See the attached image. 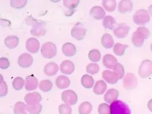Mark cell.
I'll list each match as a JSON object with an SVG mask.
<instances>
[{
    "mask_svg": "<svg viewBox=\"0 0 152 114\" xmlns=\"http://www.w3.org/2000/svg\"><path fill=\"white\" fill-rule=\"evenodd\" d=\"M102 4L105 9L108 12H113L116 8V1L115 0H103Z\"/></svg>",
    "mask_w": 152,
    "mask_h": 114,
    "instance_id": "obj_33",
    "label": "cell"
},
{
    "mask_svg": "<svg viewBox=\"0 0 152 114\" xmlns=\"http://www.w3.org/2000/svg\"><path fill=\"white\" fill-rule=\"evenodd\" d=\"M123 87L126 90H132L136 88L138 85V80L133 73H128L123 79Z\"/></svg>",
    "mask_w": 152,
    "mask_h": 114,
    "instance_id": "obj_6",
    "label": "cell"
},
{
    "mask_svg": "<svg viewBox=\"0 0 152 114\" xmlns=\"http://www.w3.org/2000/svg\"><path fill=\"white\" fill-rule=\"evenodd\" d=\"M60 70L65 75H71L75 70L74 64L69 60H65L60 65Z\"/></svg>",
    "mask_w": 152,
    "mask_h": 114,
    "instance_id": "obj_14",
    "label": "cell"
},
{
    "mask_svg": "<svg viewBox=\"0 0 152 114\" xmlns=\"http://www.w3.org/2000/svg\"><path fill=\"white\" fill-rule=\"evenodd\" d=\"M53 84L51 81L48 79H45L41 81L39 84V88L44 93H48L52 90Z\"/></svg>",
    "mask_w": 152,
    "mask_h": 114,
    "instance_id": "obj_31",
    "label": "cell"
},
{
    "mask_svg": "<svg viewBox=\"0 0 152 114\" xmlns=\"http://www.w3.org/2000/svg\"><path fill=\"white\" fill-rule=\"evenodd\" d=\"M86 71L92 75L96 74L100 71V66L95 63L90 64L87 66Z\"/></svg>",
    "mask_w": 152,
    "mask_h": 114,
    "instance_id": "obj_39",
    "label": "cell"
},
{
    "mask_svg": "<svg viewBox=\"0 0 152 114\" xmlns=\"http://www.w3.org/2000/svg\"><path fill=\"white\" fill-rule=\"evenodd\" d=\"M10 66L9 60L5 57H2L0 58V68L2 70L7 69Z\"/></svg>",
    "mask_w": 152,
    "mask_h": 114,
    "instance_id": "obj_44",
    "label": "cell"
},
{
    "mask_svg": "<svg viewBox=\"0 0 152 114\" xmlns=\"http://www.w3.org/2000/svg\"><path fill=\"white\" fill-rule=\"evenodd\" d=\"M151 50L152 52V43H151Z\"/></svg>",
    "mask_w": 152,
    "mask_h": 114,
    "instance_id": "obj_47",
    "label": "cell"
},
{
    "mask_svg": "<svg viewBox=\"0 0 152 114\" xmlns=\"http://www.w3.org/2000/svg\"><path fill=\"white\" fill-rule=\"evenodd\" d=\"M102 54L99 50L97 49H93L90 51L88 53V58L90 61L94 62H99L101 59Z\"/></svg>",
    "mask_w": 152,
    "mask_h": 114,
    "instance_id": "obj_36",
    "label": "cell"
},
{
    "mask_svg": "<svg viewBox=\"0 0 152 114\" xmlns=\"http://www.w3.org/2000/svg\"><path fill=\"white\" fill-rule=\"evenodd\" d=\"M47 32L46 23L42 21L37 20L33 28L30 30V33L33 36L35 37L44 36Z\"/></svg>",
    "mask_w": 152,
    "mask_h": 114,
    "instance_id": "obj_7",
    "label": "cell"
},
{
    "mask_svg": "<svg viewBox=\"0 0 152 114\" xmlns=\"http://www.w3.org/2000/svg\"><path fill=\"white\" fill-rule=\"evenodd\" d=\"M57 53V48L56 45L51 42L43 43L41 47V54L43 57L51 59L55 57Z\"/></svg>",
    "mask_w": 152,
    "mask_h": 114,
    "instance_id": "obj_4",
    "label": "cell"
},
{
    "mask_svg": "<svg viewBox=\"0 0 152 114\" xmlns=\"http://www.w3.org/2000/svg\"><path fill=\"white\" fill-rule=\"evenodd\" d=\"M119 93L115 88H111L107 91L105 94L104 99L107 103H112L113 102L117 100Z\"/></svg>",
    "mask_w": 152,
    "mask_h": 114,
    "instance_id": "obj_23",
    "label": "cell"
},
{
    "mask_svg": "<svg viewBox=\"0 0 152 114\" xmlns=\"http://www.w3.org/2000/svg\"><path fill=\"white\" fill-rule=\"evenodd\" d=\"M24 85H25V81L21 77H17L12 82V86L15 90H21Z\"/></svg>",
    "mask_w": 152,
    "mask_h": 114,
    "instance_id": "obj_37",
    "label": "cell"
},
{
    "mask_svg": "<svg viewBox=\"0 0 152 114\" xmlns=\"http://www.w3.org/2000/svg\"><path fill=\"white\" fill-rule=\"evenodd\" d=\"M133 20L138 25H144L150 21V14L148 11L145 9L138 10L133 15Z\"/></svg>",
    "mask_w": 152,
    "mask_h": 114,
    "instance_id": "obj_3",
    "label": "cell"
},
{
    "mask_svg": "<svg viewBox=\"0 0 152 114\" xmlns=\"http://www.w3.org/2000/svg\"><path fill=\"white\" fill-rule=\"evenodd\" d=\"M71 34L76 40L82 41L86 35V29L81 22H78L72 28Z\"/></svg>",
    "mask_w": 152,
    "mask_h": 114,
    "instance_id": "obj_8",
    "label": "cell"
},
{
    "mask_svg": "<svg viewBox=\"0 0 152 114\" xmlns=\"http://www.w3.org/2000/svg\"><path fill=\"white\" fill-rule=\"evenodd\" d=\"M33 63V58L28 53L21 54L18 59V64L22 68H28Z\"/></svg>",
    "mask_w": 152,
    "mask_h": 114,
    "instance_id": "obj_12",
    "label": "cell"
},
{
    "mask_svg": "<svg viewBox=\"0 0 152 114\" xmlns=\"http://www.w3.org/2000/svg\"><path fill=\"white\" fill-rule=\"evenodd\" d=\"M148 108L152 113V99L150 100L148 103Z\"/></svg>",
    "mask_w": 152,
    "mask_h": 114,
    "instance_id": "obj_45",
    "label": "cell"
},
{
    "mask_svg": "<svg viewBox=\"0 0 152 114\" xmlns=\"http://www.w3.org/2000/svg\"><path fill=\"white\" fill-rule=\"evenodd\" d=\"M101 43L102 46L105 49H111L113 47L115 42H114L113 37L111 36L110 34L105 33L102 37Z\"/></svg>",
    "mask_w": 152,
    "mask_h": 114,
    "instance_id": "obj_24",
    "label": "cell"
},
{
    "mask_svg": "<svg viewBox=\"0 0 152 114\" xmlns=\"http://www.w3.org/2000/svg\"><path fill=\"white\" fill-rule=\"evenodd\" d=\"M103 64L106 68L113 69L115 65L118 64V59L112 54H107L103 58Z\"/></svg>",
    "mask_w": 152,
    "mask_h": 114,
    "instance_id": "obj_18",
    "label": "cell"
},
{
    "mask_svg": "<svg viewBox=\"0 0 152 114\" xmlns=\"http://www.w3.org/2000/svg\"><path fill=\"white\" fill-rule=\"evenodd\" d=\"M63 54L66 57H71L74 56L76 53V48L75 46L71 42L64 43L62 46Z\"/></svg>",
    "mask_w": 152,
    "mask_h": 114,
    "instance_id": "obj_17",
    "label": "cell"
},
{
    "mask_svg": "<svg viewBox=\"0 0 152 114\" xmlns=\"http://www.w3.org/2000/svg\"><path fill=\"white\" fill-rule=\"evenodd\" d=\"M58 111L60 114H71L72 108L67 104H62L59 106Z\"/></svg>",
    "mask_w": 152,
    "mask_h": 114,
    "instance_id": "obj_42",
    "label": "cell"
},
{
    "mask_svg": "<svg viewBox=\"0 0 152 114\" xmlns=\"http://www.w3.org/2000/svg\"><path fill=\"white\" fill-rule=\"evenodd\" d=\"M133 9V2L130 0H122L118 5V11L120 13L125 14L130 12Z\"/></svg>",
    "mask_w": 152,
    "mask_h": 114,
    "instance_id": "obj_16",
    "label": "cell"
},
{
    "mask_svg": "<svg viewBox=\"0 0 152 114\" xmlns=\"http://www.w3.org/2000/svg\"><path fill=\"white\" fill-rule=\"evenodd\" d=\"M62 99L64 103L69 106L75 105L77 102V96L75 91L71 90H66L62 94Z\"/></svg>",
    "mask_w": 152,
    "mask_h": 114,
    "instance_id": "obj_9",
    "label": "cell"
},
{
    "mask_svg": "<svg viewBox=\"0 0 152 114\" xmlns=\"http://www.w3.org/2000/svg\"><path fill=\"white\" fill-rule=\"evenodd\" d=\"M56 84L58 88L66 89L70 85V80L65 75H59L56 79Z\"/></svg>",
    "mask_w": 152,
    "mask_h": 114,
    "instance_id": "obj_21",
    "label": "cell"
},
{
    "mask_svg": "<svg viewBox=\"0 0 152 114\" xmlns=\"http://www.w3.org/2000/svg\"><path fill=\"white\" fill-rule=\"evenodd\" d=\"M1 81H0V96L3 97L7 95V83L4 81L2 75H0Z\"/></svg>",
    "mask_w": 152,
    "mask_h": 114,
    "instance_id": "obj_41",
    "label": "cell"
},
{
    "mask_svg": "<svg viewBox=\"0 0 152 114\" xmlns=\"http://www.w3.org/2000/svg\"><path fill=\"white\" fill-rule=\"evenodd\" d=\"M116 23V20L111 15H107L103 18V25L105 29L113 30Z\"/></svg>",
    "mask_w": 152,
    "mask_h": 114,
    "instance_id": "obj_27",
    "label": "cell"
},
{
    "mask_svg": "<svg viewBox=\"0 0 152 114\" xmlns=\"http://www.w3.org/2000/svg\"><path fill=\"white\" fill-rule=\"evenodd\" d=\"M58 70V65L53 62H49L44 67V72L48 77H53L56 75Z\"/></svg>",
    "mask_w": 152,
    "mask_h": 114,
    "instance_id": "obj_19",
    "label": "cell"
},
{
    "mask_svg": "<svg viewBox=\"0 0 152 114\" xmlns=\"http://www.w3.org/2000/svg\"><path fill=\"white\" fill-rule=\"evenodd\" d=\"M92 110V106L89 102H84L79 107V114H90Z\"/></svg>",
    "mask_w": 152,
    "mask_h": 114,
    "instance_id": "obj_29",
    "label": "cell"
},
{
    "mask_svg": "<svg viewBox=\"0 0 152 114\" xmlns=\"http://www.w3.org/2000/svg\"><path fill=\"white\" fill-rule=\"evenodd\" d=\"M26 48L28 52L35 54L39 50L40 43L37 38L34 37L30 38L26 42Z\"/></svg>",
    "mask_w": 152,
    "mask_h": 114,
    "instance_id": "obj_11",
    "label": "cell"
},
{
    "mask_svg": "<svg viewBox=\"0 0 152 114\" xmlns=\"http://www.w3.org/2000/svg\"><path fill=\"white\" fill-rule=\"evenodd\" d=\"M20 39L16 36H7L4 40V43L5 46L10 49H13L17 48Z\"/></svg>",
    "mask_w": 152,
    "mask_h": 114,
    "instance_id": "obj_22",
    "label": "cell"
},
{
    "mask_svg": "<svg viewBox=\"0 0 152 114\" xmlns=\"http://www.w3.org/2000/svg\"><path fill=\"white\" fill-rule=\"evenodd\" d=\"M42 99L41 95L38 92L28 93L24 98V100L28 105L39 103Z\"/></svg>",
    "mask_w": 152,
    "mask_h": 114,
    "instance_id": "obj_13",
    "label": "cell"
},
{
    "mask_svg": "<svg viewBox=\"0 0 152 114\" xmlns=\"http://www.w3.org/2000/svg\"><path fill=\"white\" fill-rule=\"evenodd\" d=\"M98 113L99 114H110V106L107 103H102L98 107Z\"/></svg>",
    "mask_w": 152,
    "mask_h": 114,
    "instance_id": "obj_43",
    "label": "cell"
},
{
    "mask_svg": "<svg viewBox=\"0 0 152 114\" xmlns=\"http://www.w3.org/2000/svg\"><path fill=\"white\" fill-rule=\"evenodd\" d=\"M130 27L125 23L119 24L117 28L114 29V35L118 38H126L129 32Z\"/></svg>",
    "mask_w": 152,
    "mask_h": 114,
    "instance_id": "obj_10",
    "label": "cell"
},
{
    "mask_svg": "<svg viewBox=\"0 0 152 114\" xmlns=\"http://www.w3.org/2000/svg\"><path fill=\"white\" fill-rule=\"evenodd\" d=\"M129 47V45L122 44L121 43H116L113 48V52L118 56H122L124 54L126 49Z\"/></svg>",
    "mask_w": 152,
    "mask_h": 114,
    "instance_id": "obj_30",
    "label": "cell"
},
{
    "mask_svg": "<svg viewBox=\"0 0 152 114\" xmlns=\"http://www.w3.org/2000/svg\"><path fill=\"white\" fill-rule=\"evenodd\" d=\"M14 114H27L26 105L22 102H17L14 106Z\"/></svg>",
    "mask_w": 152,
    "mask_h": 114,
    "instance_id": "obj_32",
    "label": "cell"
},
{
    "mask_svg": "<svg viewBox=\"0 0 152 114\" xmlns=\"http://www.w3.org/2000/svg\"><path fill=\"white\" fill-rule=\"evenodd\" d=\"M26 0H12L10 1V5L15 9H21L25 7L27 4Z\"/></svg>",
    "mask_w": 152,
    "mask_h": 114,
    "instance_id": "obj_40",
    "label": "cell"
},
{
    "mask_svg": "<svg viewBox=\"0 0 152 114\" xmlns=\"http://www.w3.org/2000/svg\"><path fill=\"white\" fill-rule=\"evenodd\" d=\"M38 80L33 75H28L25 79V88L28 91L34 90L37 88Z\"/></svg>",
    "mask_w": 152,
    "mask_h": 114,
    "instance_id": "obj_15",
    "label": "cell"
},
{
    "mask_svg": "<svg viewBox=\"0 0 152 114\" xmlns=\"http://www.w3.org/2000/svg\"><path fill=\"white\" fill-rule=\"evenodd\" d=\"M102 77L107 83L111 85L116 84L118 80L114 72L110 70H104L102 73Z\"/></svg>",
    "mask_w": 152,
    "mask_h": 114,
    "instance_id": "obj_25",
    "label": "cell"
},
{
    "mask_svg": "<svg viewBox=\"0 0 152 114\" xmlns=\"http://www.w3.org/2000/svg\"><path fill=\"white\" fill-rule=\"evenodd\" d=\"M27 111L30 114H39L41 113L42 106L40 103L32 105H26Z\"/></svg>",
    "mask_w": 152,
    "mask_h": 114,
    "instance_id": "obj_34",
    "label": "cell"
},
{
    "mask_svg": "<svg viewBox=\"0 0 152 114\" xmlns=\"http://www.w3.org/2000/svg\"><path fill=\"white\" fill-rule=\"evenodd\" d=\"M152 74V61L149 59L143 61L138 69V75L142 78H146Z\"/></svg>",
    "mask_w": 152,
    "mask_h": 114,
    "instance_id": "obj_5",
    "label": "cell"
},
{
    "mask_svg": "<svg viewBox=\"0 0 152 114\" xmlns=\"http://www.w3.org/2000/svg\"><path fill=\"white\" fill-rule=\"evenodd\" d=\"M148 10H149V14H151L152 17V5H151V6H149V7L148 8Z\"/></svg>",
    "mask_w": 152,
    "mask_h": 114,
    "instance_id": "obj_46",
    "label": "cell"
},
{
    "mask_svg": "<svg viewBox=\"0 0 152 114\" xmlns=\"http://www.w3.org/2000/svg\"><path fill=\"white\" fill-rule=\"evenodd\" d=\"M80 1L79 0H64L63 1L64 7L69 10H73L79 5Z\"/></svg>",
    "mask_w": 152,
    "mask_h": 114,
    "instance_id": "obj_38",
    "label": "cell"
},
{
    "mask_svg": "<svg viewBox=\"0 0 152 114\" xmlns=\"http://www.w3.org/2000/svg\"><path fill=\"white\" fill-rule=\"evenodd\" d=\"M113 72L118 79H121L124 77L125 70L123 66L118 63L113 68Z\"/></svg>",
    "mask_w": 152,
    "mask_h": 114,
    "instance_id": "obj_35",
    "label": "cell"
},
{
    "mask_svg": "<svg viewBox=\"0 0 152 114\" xmlns=\"http://www.w3.org/2000/svg\"><path fill=\"white\" fill-rule=\"evenodd\" d=\"M110 114H131V110L127 104L117 100L111 103Z\"/></svg>",
    "mask_w": 152,
    "mask_h": 114,
    "instance_id": "obj_2",
    "label": "cell"
},
{
    "mask_svg": "<svg viewBox=\"0 0 152 114\" xmlns=\"http://www.w3.org/2000/svg\"><path fill=\"white\" fill-rule=\"evenodd\" d=\"M150 34V31L146 28L140 26L132 36V42L134 46L141 48L142 46L145 39L148 38Z\"/></svg>",
    "mask_w": 152,
    "mask_h": 114,
    "instance_id": "obj_1",
    "label": "cell"
},
{
    "mask_svg": "<svg viewBox=\"0 0 152 114\" xmlns=\"http://www.w3.org/2000/svg\"><path fill=\"white\" fill-rule=\"evenodd\" d=\"M90 15L95 20H100L105 17V12L103 7L99 6H95L90 10Z\"/></svg>",
    "mask_w": 152,
    "mask_h": 114,
    "instance_id": "obj_20",
    "label": "cell"
},
{
    "mask_svg": "<svg viewBox=\"0 0 152 114\" xmlns=\"http://www.w3.org/2000/svg\"><path fill=\"white\" fill-rule=\"evenodd\" d=\"M107 88V84L104 80H100L97 81L96 84L94 87V92L96 95H102L103 94Z\"/></svg>",
    "mask_w": 152,
    "mask_h": 114,
    "instance_id": "obj_26",
    "label": "cell"
},
{
    "mask_svg": "<svg viewBox=\"0 0 152 114\" xmlns=\"http://www.w3.org/2000/svg\"><path fill=\"white\" fill-rule=\"evenodd\" d=\"M81 83L86 88H91L94 84V79L89 75L85 74L81 78Z\"/></svg>",
    "mask_w": 152,
    "mask_h": 114,
    "instance_id": "obj_28",
    "label": "cell"
}]
</instances>
